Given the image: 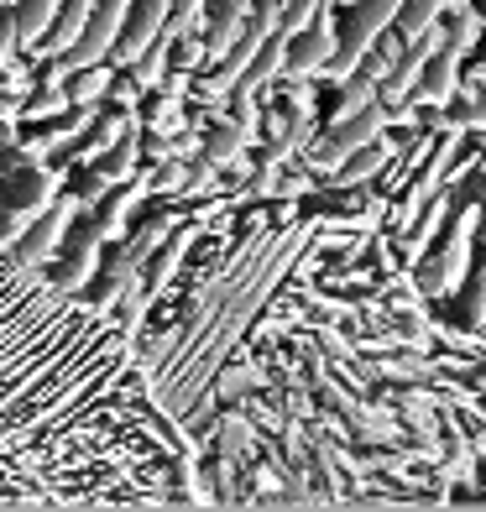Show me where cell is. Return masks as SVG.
Wrapping results in <instances>:
<instances>
[{"mask_svg": "<svg viewBox=\"0 0 486 512\" xmlns=\"http://www.w3.org/2000/svg\"><path fill=\"white\" fill-rule=\"evenodd\" d=\"M387 121H392V105L387 100H372V105H361V110H340L335 126L309 147V162H314V168H340V162L351 157L356 147L377 142Z\"/></svg>", "mask_w": 486, "mask_h": 512, "instance_id": "obj_1", "label": "cell"}, {"mask_svg": "<svg viewBox=\"0 0 486 512\" xmlns=\"http://www.w3.org/2000/svg\"><path fill=\"white\" fill-rule=\"evenodd\" d=\"M398 11H403V0H361V6L351 11V27L340 32V53L330 58V68H324V74L330 79H351L356 74V63L372 53V42L392 27V21H398Z\"/></svg>", "mask_w": 486, "mask_h": 512, "instance_id": "obj_2", "label": "cell"}, {"mask_svg": "<svg viewBox=\"0 0 486 512\" xmlns=\"http://www.w3.org/2000/svg\"><path fill=\"white\" fill-rule=\"evenodd\" d=\"M79 209H84V199L68 189L63 199H53L48 209H42V215L21 230L16 236V251H21V262H32V267H48L53 262V251L63 246V236H68V225L79 220Z\"/></svg>", "mask_w": 486, "mask_h": 512, "instance_id": "obj_3", "label": "cell"}, {"mask_svg": "<svg viewBox=\"0 0 486 512\" xmlns=\"http://www.w3.org/2000/svg\"><path fill=\"white\" fill-rule=\"evenodd\" d=\"M340 53V32H335V0H324L314 11V21L288 42V79H309L319 68H330V58Z\"/></svg>", "mask_w": 486, "mask_h": 512, "instance_id": "obj_4", "label": "cell"}, {"mask_svg": "<svg viewBox=\"0 0 486 512\" xmlns=\"http://www.w3.org/2000/svg\"><path fill=\"white\" fill-rule=\"evenodd\" d=\"M439 48H445V32H439V27H429V32H419V37H408L403 53H398V63H392V74L382 79V100H387V105L408 100L413 89H419L424 68H429V58H434Z\"/></svg>", "mask_w": 486, "mask_h": 512, "instance_id": "obj_5", "label": "cell"}, {"mask_svg": "<svg viewBox=\"0 0 486 512\" xmlns=\"http://www.w3.org/2000/svg\"><path fill=\"white\" fill-rule=\"evenodd\" d=\"M100 241H105L100 215H84L79 230H74V246H68V256L58 262V277H53V283L68 288V293H84L89 283H95V267H100Z\"/></svg>", "mask_w": 486, "mask_h": 512, "instance_id": "obj_6", "label": "cell"}, {"mask_svg": "<svg viewBox=\"0 0 486 512\" xmlns=\"http://www.w3.org/2000/svg\"><path fill=\"white\" fill-rule=\"evenodd\" d=\"M466 256H471V220L460 215V220L450 225L445 251H429V256H424L419 288H424V293H450V288L460 283V272H466Z\"/></svg>", "mask_w": 486, "mask_h": 512, "instance_id": "obj_7", "label": "cell"}, {"mask_svg": "<svg viewBox=\"0 0 486 512\" xmlns=\"http://www.w3.org/2000/svg\"><path fill=\"white\" fill-rule=\"evenodd\" d=\"M246 21H251V0H225V6L210 16V32H204V58L220 63V58L241 42Z\"/></svg>", "mask_w": 486, "mask_h": 512, "instance_id": "obj_8", "label": "cell"}, {"mask_svg": "<svg viewBox=\"0 0 486 512\" xmlns=\"http://www.w3.org/2000/svg\"><path fill=\"white\" fill-rule=\"evenodd\" d=\"M455 79H460V48H450V42H445V48L429 58V68H424V79H419L413 95L429 100V105H445L455 95Z\"/></svg>", "mask_w": 486, "mask_h": 512, "instance_id": "obj_9", "label": "cell"}, {"mask_svg": "<svg viewBox=\"0 0 486 512\" xmlns=\"http://www.w3.org/2000/svg\"><path fill=\"white\" fill-rule=\"evenodd\" d=\"M89 16H95V0H63V11H58V21H53V32L42 37V48H32V53H42V58H58L63 48H74Z\"/></svg>", "mask_w": 486, "mask_h": 512, "instance_id": "obj_10", "label": "cell"}, {"mask_svg": "<svg viewBox=\"0 0 486 512\" xmlns=\"http://www.w3.org/2000/svg\"><path fill=\"white\" fill-rule=\"evenodd\" d=\"M288 42H293L288 32H277V37L267 42V48H262L257 58H251V63H246V74L236 79V89H251V95H257V89H262L267 79L288 74Z\"/></svg>", "mask_w": 486, "mask_h": 512, "instance_id": "obj_11", "label": "cell"}, {"mask_svg": "<svg viewBox=\"0 0 486 512\" xmlns=\"http://www.w3.org/2000/svg\"><path fill=\"white\" fill-rule=\"evenodd\" d=\"M189 241H194V225H189V230H178V236L147 262V277H142V293H147V298H157L162 288L173 283V272L183 267V251H189Z\"/></svg>", "mask_w": 486, "mask_h": 512, "instance_id": "obj_12", "label": "cell"}, {"mask_svg": "<svg viewBox=\"0 0 486 512\" xmlns=\"http://www.w3.org/2000/svg\"><path fill=\"white\" fill-rule=\"evenodd\" d=\"M152 189V183H121V189H110L100 204H95V215H100V225H105V236H121V230H126V215H131V204L136 199H142Z\"/></svg>", "mask_w": 486, "mask_h": 512, "instance_id": "obj_13", "label": "cell"}, {"mask_svg": "<svg viewBox=\"0 0 486 512\" xmlns=\"http://www.w3.org/2000/svg\"><path fill=\"white\" fill-rule=\"evenodd\" d=\"M16 16H21V42H27V53H32V48H42V37L53 32L58 0H16Z\"/></svg>", "mask_w": 486, "mask_h": 512, "instance_id": "obj_14", "label": "cell"}, {"mask_svg": "<svg viewBox=\"0 0 486 512\" xmlns=\"http://www.w3.org/2000/svg\"><path fill=\"white\" fill-rule=\"evenodd\" d=\"M136 152H142V131L131 126V131L121 136V142L110 147V152H100V157H95V168H100L110 183H126V178H131V168H136Z\"/></svg>", "mask_w": 486, "mask_h": 512, "instance_id": "obj_15", "label": "cell"}, {"mask_svg": "<svg viewBox=\"0 0 486 512\" xmlns=\"http://www.w3.org/2000/svg\"><path fill=\"white\" fill-rule=\"evenodd\" d=\"M450 11V0H403V11H398V37H419L429 27H439V16Z\"/></svg>", "mask_w": 486, "mask_h": 512, "instance_id": "obj_16", "label": "cell"}, {"mask_svg": "<svg viewBox=\"0 0 486 512\" xmlns=\"http://www.w3.org/2000/svg\"><path fill=\"white\" fill-rule=\"evenodd\" d=\"M476 37H481V16H476V6H471V0H450V11H445V42L466 53Z\"/></svg>", "mask_w": 486, "mask_h": 512, "instance_id": "obj_17", "label": "cell"}, {"mask_svg": "<svg viewBox=\"0 0 486 512\" xmlns=\"http://www.w3.org/2000/svg\"><path fill=\"white\" fill-rule=\"evenodd\" d=\"M246 142H251V131H246L241 121H225V126L210 136V142H204V157H210L215 168H230V162L241 157V147H246Z\"/></svg>", "mask_w": 486, "mask_h": 512, "instance_id": "obj_18", "label": "cell"}, {"mask_svg": "<svg viewBox=\"0 0 486 512\" xmlns=\"http://www.w3.org/2000/svg\"><path fill=\"white\" fill-rule=\"evenodd\" d=\"M382 168H387V142H366L340 162V183H361V178H372Z\"/></svg>", "mask_w": 486, "mask_h": 512, "instance_id": "obj_19", "label": "cell"}, {"mask_svg": "<svg viewBox=\"0 0 486 512\" xmlns=\"http://www.w3.org/2000/svg\"><path fill=\"white\" fill-rule=\"evenodd\" d=\"M105 89H110V68L105 63H89V68H79V74H68V95H74V105L105 100Z\"/></svg>", "mask_w": 486, "mask_h": 512, "instance_id": "obj_20", "label": "cell"}, {"mask_svg": "<svg viewBox=\"0 0 486 512\" xmlns=\"http://www.w3.org/2000/svg\"><path fill=\"white\" fill-rule=\"evenodd\" d=\"M168 230H173V220H152V225H142V230H136V236H131L121 251H115V256H126V262H131L136 272H142V262H147V256L157 251V241L168 236Z\"/></svg>", "mask_w": 486, "mask_h": 512, "instance_id": "obj_21", "label": "cell"}, {"mask_svg": "<svg viewBox=\"0 0 486 512\" xmlns=\"http://www.w3.org/2000/svg\"><path fill=\"white\" fill-rule=\"evenodd\" d=\"M246 445H251L246 418H241V413H225V418H220V455H225V460H236Z\"/></svg>", "mask_w": 486, "mask_h": 512, "instance_id": "obj_22", "label": "cell"}, {"mask_svg": "<svg viewBox=\"0 0 486 512\" xmlns=\"http://www.w3.org/2000/svg\"><path fill=\"white\" fill-rule=\"evenodd\" d=\"M16 53H27V42H21V16H16V6H6V11H0V68H6Z\"/></svg>", "mask_w": 486, "mask_h": 512, "instance_id": "obj_23", "label": "cell"}, {"mask_svg": "<svg viewBox=\"0 0 486 512\" xmlns=\"http://www.w3.org/2000/svg\"><path fill=\"white\" fill-rule=\"evenodd\" d=\"M199 11H204V0H173V16H168V37H189L199 27Z\"/></svg>", "mask_w": 486, "mask_h": 512, "instance_id": "obj_24", "label": "cell"}, {"mask_svg": "<svg viewBox=\"0 0 486 512\" xmlns=\"http://www.w3.org/2000/svg\"><path fill=\"white\" fill-rule=\"evenodd\" d=\"M230 121H241L251 136H257V126H262V105H257V95H251V89H236V95H230Z\"/></svg>", "mask_w": 486, "mask_h": 512, "instance_id": "obj_25", "label": "cell"}, {"mask_svg": "<svg viewBox=\"0 0 486 512\" xmlns=\"http://www.w3.org/2000/svg\"><path fill=\"white\" fill-rule=\"evenodd\" d=\"M324 6V0H283V32L288 37H298V32H304L309 27V21H314V11Z\"/></svg>", "mask_w": 486, "mask_h": 512, "instance_id": "obj_26", "label": "cell"}, {"mask_svg": "<svg viewBox=\"0 0 486 512\" xmlns=\"http://www.w3.org/2000/svg\"><path fill=\"white\" fill-rule=\"evenodd\" d=\"M335 6H345V0H335Z\"/></svg>", "mask_w": 486, "mask_h": 512, "instance_id": "obj_27", "label": "cell"}, {"mask_svg": "<svg viewBox=\"0 0 486 512\" xmlns=\"http://www.w3.org/2000/svg\"><path fill=\"white\" fill-rule=\"evenodd\" d=\"M6 6H16V0H6Z\"/></svg>", "mask_w": 486, "mask_h": 512, "instance_id": "obj_28", "label": "cell"}, {"mask_svg": "<svg viewBox=\"0 0 486 512\" xmlns=\"http://www.w3.org/2000/svg\"><path fill=\"white\" fill-rule=\"evenodd\" d=\"M0 6H6V0H0Z\"/></svg>", "mask_w": 486, "mask_h": 512, "instance_id": "obj_29", "label": "cell"}]
</instances>
